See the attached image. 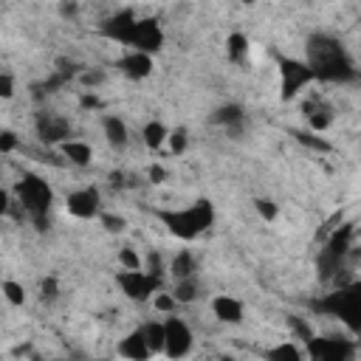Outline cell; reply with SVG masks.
Returning a JSON list of instances; mask_svg holds the SVG:
<instances>
[{"label":"cell","instance_id":"cell-8","mask_svg":"<svg viewBox=\"0 0 361 361\" xmlns=\"http://www.w3.org/2000/svg\"><path fill=\"white\" fill-rule=\"evenodd\" d=\"M164 45V31L158 26L156 17H144V20H135V28H133V37H130V49L139 51V54H158Z\"/></svg>","mask_w":361,"mask_h":361},{"label":"cell","instance_id":"cell-32","mask_svg":"<svg viewBox=\"0 0 361 361\" xmlns=\"http://www.w3.org/2000/svg\"><path fill=\"white\" fill-rule=\"evenodd\" d=\"M254 209H257V215L262 217V220H277V215H280V206L274 203V201H271V198H257L254 201Z\"/></svg>","mask_w":361,"mask_h":361},{"label":"cell","instance_id":"cell-22","mask_svg":"<svg viewBox=\"0 0 361 361\" xmlns=\"http://www.w3.org/2000/svg\"><path fill=\"white\" fill-rule=\"evenodd\" d=\"M198 294H201V285H198L195 277H190V280H178V285L172 291V299L180 302V305H190V302L198 299Z\"/></svg>","mask_w":361,"mask_h":361},{"label":"cell","instance_id":"cell-24","mask_svg":"<svg viewBox=\"0 0 361 361\" xmlns=\"http://www.w3.org/2000/svg\"><path fill=\"white\" fill-rule=\"evenodd\" d=\"M142 336L147 342V350L156 355V353H164V325L161 322H147L142 328Z\"/></svg>","mask_w":361,"mask_h":361},{"label":"cell","instance_id":"cell-42","mask_svg":"<svg viewBox=\"0 0 361 361\" xmlns=\"http://www.w3.org/2000/svg\"><path fill=\"white\" fill-rule=\"evenodd\" d=\"M9 209H12V198H9L6 190H0V217L9 215Z\"/></svg>","mask_w":361,"mask_h":361},{"label":"cell","instance_id":"cell-21","mask_svg":"<svg viewBox=\"0 0 361 361\" xmlns=\"http://www.w3.org/2000/svg\"><path fill=\"white\" fill-rule=\"evenodd\" d=\"M226 57H229L232 62H243L249 57V37L235 31L229 34V40H226Z\"/></svg>","mask_w":361,"mask_h":361},{"label":"cell","instance_id":"cell-16","mask_svg":"<svg viewBox=\"0 0 361 361\" xmlns=\"http://www.w3.org/2000/svg\"><path fill=\"white\" fill-rule=\"evenodd\" d=\"M212 310L220 322L226 325H240L243 322V302L235 296H215L212 299Z\"/></svg>","mask_w":361,"mask_h":361},{"label":"cell","instance_id":"cell-35","mask_svg":"<svg viewBox=\"0 0 361 361\" xmlns=\"http://www.w3.org/2000/svg\"><path fill=\"white\" fill-rule=\"evenodd\" d=\"M40 296H42V302H54L60 296V283L54 277H45L40 285Z\"/></svg>","mask_w":361,"mask_h":361},{"label":"cell","instance_id":"cell-6","mask_svg":"<svg viewBox=\"0 0 361 361\" xmlns=\"http://www.w3.org/2000/svg\"><path fill=\"white\" fill-rule=\"evenodd\" d=\"M313 82V74L305 62L299 60H291V57H280V96L283 102H291L305 85Z\"/></svg>","mask_w":361,"mask_h":361},{"label":"cell","instance_id":"cell-7","mask_svg":"<svg viewBox=\"0 0 361 361\" xmlns=\"http://www.w3.org/2000/svg\"><path fill=\"white\" fill-rule=\"evenodd\" d=\"M192 350V330L184 319H178V316H169V319L164 322V355L178 361L190 355Z\"/></svg>","mask_w":361,"mask_h":361},{"label":"cell","instance_id":"cell-19","mask_svg":"<svg viewBox=\"0 0 361 361\" xmlns=\"http://www.w3.org/2000/svg\"><path fill=\"white\" fill-rule=\"evenodd\" d=\"M62 156H65V161L74 164V167H90V161H94V150H90V144L74 142V139H68V142L62 144Z\"/></svg>","mask_w":361,"mask_h":361},{"label":"cell","instance_id":"cell-34","mask_svg":"<svg viewBox=\"0 0 361 361\" xmlns=\"http://www.w3.org/2000/svg\"><path fill=\"white\" fill-rule=\"evenodd\" d=\"M102 226H105V232H110V235H121L124 229H127V220L121 217V215H102Z\"/></svg>","mask_w":361,"mask_h":361},{"label":"cell","instance_id":"cell-18","mask_svg":"<svg viewBox=\"0 0 361 361\" xmlns=\"http://www.w3.org/2000/svg\"><path fill=\"white\" fill-rule=\"evenodd\" d=\"M102 127H105V139H108L110 147H116V150L127 147L130 133H127V124H124L119 116H105V119H102Z\"/></svg>","mask_w":361,"mask_h":361},{"label":"cell","instance_id":"cell-29","mask_svg":"<svg viewBox=\"0 0 361 361\" xmlns=\"http://www.w3.org/2000/svg\"><path fill=\"white\" fill-rule=\"evenodd\" d=\"M167 142H169L172 156H180V153L187 150V144H190V133H187V127H175V130H169Z\"/></svg>","mask_w":361,"mask_h":361},{"label":"cell","instance_id":"cell-37","mask_svg":"<svg viewBox=\"0 0 361 361\" xmlns=\"http://www.w3.org/2000/svg\"><path fill=\"white\" fill-rule=\"evenodd\" d=\"M20 147V139H17V133L12 130H0V153H12Z\"/></svg>","mask_w":361,"mask_h":361},{"label":"cell","instance_id":"cell-33","mask_svg":"<svg viewBox=\"0 0 361 361\" xmlns=\"http://www.w3.org/2000/svg\"><path fill=\"white\" fill-rule=\"evenodd\" d=\"M119 262H121L124 271H142V257H139V251L130 249V246H124L119 251Z\"/></svg>","mask_w":361,"mask_h":361},{"label":"cell","instance_id":"cell-41","mask_svg":"<svg viewBox=\"0 0 361 361\" xmlns=\"http://www.w3.org/2000/svg\"><path fill=\"white\" fill-rule=\"evenodd\" d=\"M147 175H150V180H153V184H164V178H167V169H164V167H158V164H153Z\"/></svg>","mask_w":361,"mask_h":361},{"label":"cell","instance_id":"cell-12","mask_svg":"<svg viewBox=\"0 0 361 361\" xmlns=\"http://www.w3.org/2000/svg\"><path fill=\"white\" fill-rule=\"evenodd\" d=\"M65 203H68V212H71L74 217H79V220H90V217H96V215H99V203H102V198H99V190H96V187H85V190L71 192Z\"/></svg>","mask_w":361,"mask_h":361},{"label":"cell","instance_id":"cell-3","mask_svg":"<svg viewBox=\"0 0 361 361\" xmlns=\"http://www.w3.org/2000/svg\"><path fill=\"white\" fill-rule=\"evenodd\" d=\"M313 310L319 313H328V316H336L342 319L353 333L358 330V316H361V285H342L339 291L328 294L325 299H316L310 302Z\"/></svg>","mask_w":361,"mask_h":361},{"label":"cell","instance_id":"cell-31","mask_svg":"<svg viewBox=\"0 0 361 361\" xmlns=\"http://www.w3.org/2000/svg\"><path fill=\"white\" fill-rule=\"evenodd\" d=\"M0 291H3V296L12 305H23L26 302V288L20 283H15V280H3V283H0Z\"/></svg>","mask_w":361,"mask_h":361},{"label":"cell","instance_id":"cell-13","mask_svg":"<svg viewBox=\"0 0 361 361\" xmlns=\"http://www.w3.org/2000/svg\"><path fill=\"white\" fill-rule=\"evenodd\" d=\"M302 113H305V119L310 124V133H325L336 119L333 108L328 102H322V99H308L302 105Z\"/></svg>","mask_w":361,"mask_h":361},{"label":"cell","instance_id":"cell-14","mask_svg":"<svg viewBox=\"0 0 361 361\" xmlns=\"http://www.w3.org/2000/svg\"><path fill=\"white\" fill-rule=\"evenodd\" d=\"M116 68H119L124 76H130V79H147V76L153 74V57L133 51V54L121 57V60L116 62Z\"/></svg>","mask_w":361,"mask_h":361},{"label":"cell","instance_id":"cell-39","mask_svg":"<svg viewBox=\"0 0 361 361\" xmlns=\"http://www.w3.org/2000/svg\"><path fill=\"white\" fill-rule=\"evenodd\" d=\"M156 308H158V310H164V313H169V310L175 308L172 294H158V296H156Z\"/></svg>","mask_w":361,"mask_h":361},{"label":"cell","instance_id":"cell-10","mask_svg":"<svg viewBox=\"0 0 361 361\" xmlns=\"http://www.w3.org/2000/svg\"><path fill=\"white\" fill-rule=\"evenodd\" d=\"M156 215H158V220L169 229V235L178 237V240H195V237L201 235V229H198V223H195V217H192L190 209H178V212L161 209V212H156Z\"/></svg>","mask_w":361,"mask_h":361},{"label":"cell","instance_id":"cell-20","mask_svg":"<svg viewBox=\"0 0 361 361\" xmlns=\"http://www.w3.org/2000/svg\"><path fill=\"white\" fill-rule=\"evenodd\" d=\"M169 274H172L175 280H190V277H195V257H192L190 251L175 254V260H172V265H169Z\"/></svg>","mask_w":361,"mask_h":361},{"label":"cell","instance_id":"cell-9","mask_svg":"<svg viewBox=\"0 0 361 361\" xmlns=\"http://www.w3.org/2000/svg\"><path fill=\"white\" fill-rule=\"evenodd\" d=\"M34 127H37V135H40L42 144H65L68 135H71L68 119H62L51 110H40L37 119H34Z\"/></svg>","mask_w":361,"mask_h":361},{"label":"cell","instance_id":"cell-43","mask_svg":"<svg viewBox=\"0 0 361 361\" xmlns=\"http://www.w3.org/2000/svg\"><path fill=\"white\" fill-rule=\"evenodd\" d=\"M79 105H82L85 110H87V108H102V102H99V99H96L94 94H85V96L79 99Z\"/></svg>","mask_w":361,"mask_h":361},{"label":"cell","instance_id":"cell-17","mask_svg":"<svg viewBox=\"0 0 361 361\" xmlns=\"http://www.w3.org/2000/svg\"><path fill=\"white\" fill-rule=\"evenodd\" d=\"M119 355L127 361H147L153 353L147 350V342L142 336V330H133L119 342Z\"/></svg>","mask_w":361,"mask_h":361},{"label":"cell","instance_id":"cell-36","mask_svg":"<svg viewBox=\"0 0 361 361\" xmlns=\"http://www.w3.org/2000/svg\"><path fill=\"white\" fill-rule=\"evenodd\" d=\"M147 274L156 277V280L164 277V260H161L158 251H150V254H147Z\"/></svg>","mask_w":361,"mask_h":361},{"label":"cell","instance_id":"cell-30","mask_svg":"<svg viewBox=\"0 0 361 361\" xmlns=\"http://www.w3.org/2000/svg\"><path fill=\"white\" fill-rule=\"evenodd\" d=\"M76 79H79V85H85V87L94 90V87H99V85H105L108 74H105V71H99V68H82Z\"/></svg>","mask_w":361,"mask_h":361},{"label":"cell","instance_id":"cell-4","mask_svg":"<svg viewBox=\"0 0 361 361\" xmlns=\"http://www.w3.org/2000/svg\"><path fill=\"white\" fill-rule=\"evenodd\" d=\"M305 347L310 361H350L355 353V342L339 336H313Z\"/></svg>","mask_w":361,"mask_h":361},{"label":"cell","instance_id":"cell-2","mask_svg":"<svg viewBox=\"0 0 361 361\" xmlns=\"http://www.w3.org/2000/svg\"><path fill=\"white\" fill-rule=\"evenodd\" d=\"M17 203L23 206V212L31 217L37 232H49V209L54 203V190L49 187V180H42L34 172H26L17 180Z\"/></svg>","mask_w":361,"mask_h":361},{"label":"cell","instance_id":"cell-1","mask_svg":"<svg viewBox=\"0 0 361 361\" xmlns=\"http://www.w3.org/2000/svg\"><path fill=\"white\" fill-rule=\"evenodd\" d=\"M308 68L313 74V79L322 82H355L358 71L347 54V49L342 45V40L330 37V34H310L308 37Z\"/></svg>","mask_w":361,"mask_h":361},{"label":"cell","instance_id":"cell-11","mask_svg":"<svg viewBox=\"0 0 361 361\" xmlns=\"http://www.w3.org/2000/svg\"><path fill=\"white\" fill-rule=\"evenodd\" d=\"M135 20H139V17H135L133 9H121V12H116L113 17H108V20L99 26V34L108 37V40H116V42H121V45H130Z\"/></svg>","mask_w":361,"mask_h":361},{"label":"cell","instance_id":"cell-15","mask_svg":"<svg viewBox=\"0 0 361 361\" xmlns=\"http://www.w3.org/2000/svg\"><path fill=\"white\" fill-rule=\"evenodd\" d=\"M212 121L220 124V127H226L237 139V135L243 133V124H246V113H243L240 105H223V108H217L212 113Z\"/></svg>","mask_w":361,"mask_h":361},{"label":"cell","instance_id":"cell-38","mask_svg":"<svg viewBox=\"0 0 361 361\" xmlns=\"http://www.w3.org/2000/svg\"><path fill=\"white\" fill-rule=\"evenodd\" d=\"M15 96V79L9 74H0V99H12Z\"/></svg>","mask_w":361,"mask_h":361},{"label":"cell","instance_id":"cell-40","mask_svg":"<svg viewBox=\"0 0 361 361\" xmlns=\"http://www.w3.org/2000/svg\"><path fill=\"white\" fill-rule=\"evenodd\" d=\"M110 187L113 190H124V187H130V180H127L124 172H110Z\"/></svg>","mask_w":361,"mask_h":361},{"label":"cell","instance_id":"cell-45","mask_svg":"<svg viewBox=\"0 0 361 361\" xmlns=\"http://www.w3.org/2000/svg\"><path fill=\"white\" fill-rule=\"evenodd\" d=\"M217 361H237V358H235V355H220Z\"/></svg>","mask_w":361,"mask_h":361},{"label":"cell","instance_id":"cell-27","mask_svg":"<svg viewBox=\"0 0 361 361\" xmlns=\"http://www.w3.org/2000/svg\"><path fill=\"white\" fill-rule=\"evenodd\" d=\"M268 361H305V353L294 342H283L274 350H268Z\"/></svg>","mask_w":361,"mask_h":361},{"label":"cell","instance_id":"cell-23","mask_svg":"<svg viewBox=\"0 0 361 361\" xmlns=\"http://www.w3.org/2000/svg\"><path fill=\"white\" fill-rule=\"evenodd\" d=\"M294 139H296L302 147L313 150V153H330V150H333L330 142H325L322 135H316V133H310V130H294Z\"/></svg>","mask_w":361,"mask_h":361},{"label":"cell","instance_id":"cell-5","mask_svg":"<svg viewBox=\"0 0 361 361\" xmlns=\"http://www.w3.org/2000/svg\"><path fill=\"white\" fill-rule=\"evenodd\" d=\"M116 285L133 302H147L153 294L161 291V280L150 277L147 271H119V274H116Z\"/></svg>","mask_w":361,"mask_h":361},{"label":"cell","instance_id":"cell-26","mask_svg":"<svg viewBox=\"0 0 361 361\" xmlns=\"http://www.w3.org/2000/svg\"><path fill=\"white\" fill-rule=\"evenodd\" d=\"M68 82V76L65 74H60V71H54L49 79H42V82H34L31 85V90H34V96L40 99V96H49V94H57V90L62 87Z\"/></svg>","mask_w":361,"mask_h":361},{"label":"cell","instance_id":"cell-44","mask_svg":"<svg viewBox=\"0 0 361 361\" xmlns=\"http://www.w3.org/2000/svg\"><path fill=\"white\" fill-rule=\"evenodd\" d=\"M76 12H79L76 3H60V15H62V17H74Z\"/></svg>","mask_w":361,"mask_h":361},{"label":"cell","instance_id":"cell-25","mask_svg":"<svg viewBox=\"0 0 361 361\" xmlns=\"http://www.w3.org/2000/svg\"><path fill=\"white\" fill-rule=\"evenodd\" d=\"M144 144H147V150H161L164 147V142H167V135H169V130L161 124V121H150L147 127H144Z\"/></svg>","mask_w":361,"mask_h":361},{"label":"cell","instance_id":"cell-28","mask_svg":"<svg viewBox=\"0 0 361 361\" xmlns=\"http://www.w3.org/2000/svg\"><path fill=\"white\" fill-rule=\"evenodd\" d=\"M288 330L294 333V339H299V342H305V344L316 336V333H313V328L302 319V316H288Z\"/></svg>","mask_w":361,"mask_h":361}]
</instances>
